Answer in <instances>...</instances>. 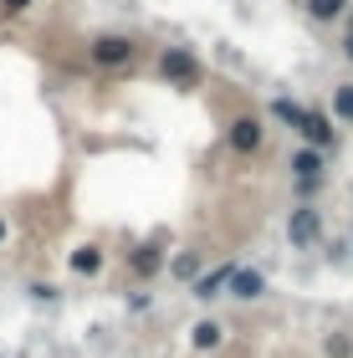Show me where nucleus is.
<instances>
[{
    "label": "nucleus",
    "instance_id": "nucleus-1",
    "mask_svg": "<svg viewBox=\"0 0 353 358\" xmlns=\"http://www.w3.org/2000/svg\"><path fill=\"white\" fill-rule=\"evenodd\" d=\"M128 57H134V46H128L123 36H103L98 46H92V62H103V67H123Z\"/></svg>",
    "mask_w": 353,
    "mask_h": 358
},
{
    "label": "nucleus",
    "instance_id": "nucleus-12",
    "mask_svg": "<svg viewBox=\"0 0 353 358\" xmlns=\"http://www.w3.org/2000/svg\"><path fill=\"white\" fill-rule=\"evenodd\" d=\"M220 343V328H215V322H200V328H195V348H215Z\"/></svg>",
    "mask_w": 353,
    "mask_h": 358
},
{
    "label": "nucleus",
    "instance_id": "nucleus-4",
    "mask_svg": "<svg viewBox=\"0 0 353 358\" xmlns=\"http://www.w3.org/2000/svg\"><path fill=\"white\" fill-rule=\"evenodd\" d=\"M231 143H236L240 154H251L256 143H261V123H256V118H240V123H231Z\"/></svg>",
    "mask_w": 353,
    "mask_h": 358
},
{
    "label": "nucleus",
    "instance_id": "nucleus-14",
    "mask_svg": "<svg viewBox=\"0 0 353 358\" xmlns=\"http://www.w3.org/2000/svg\"><path fill=\"white\" fill-rule=\"evenodd\" d=\"M72 266H77V271H98V266H103V256L87 246V251H77V256H72Z\"/></svg>",
    "mask_w": 353,
    "mask_h": 358
},
{
    "label": "nucleus",
    "instance_id": "nucleus-11",
    "mask_svg": "<svg viewBox=\"0 0 353 358\" xmlns=\"http://www.w3.org/2000/svg\"><path fill=\"white\" fill-rule=\"evenodd\" d=\"M308 10L317 21H333V15H343V0H308Z\"/></svg>",
    "mask_w": 353,
    "mask_h": 358
},
{
    "label": "nucleus",
    "instance_id": "nucleus-6",
    "mask_svg": "<svg viewBox=\"0 0 353 358\" xmlns=\"http://www.w3.org/2000/svg\"><path fill=\"white\" fill-rule=\"evenodd\" d=\"M231 292H236V297H261V271H231V282H226Z\"/></svg>",
    "mask_w": 353,
    "mask_h": 358
},
{
    "label": "nucleus",
    "instance_id": "nucleus-8",
    "mask_svg": "<svg viewBox=\"0 0 353 358\" xmlns=\"http://www.w3.org/2000/svg\"><path fill=\"white\" fill-rule=\"evenodd\" d=\"M164 72L180 77V83H195V62H189L185 52H164Z\"/></svg>",
    "mask_w": 353,
    "mask_h": 358
},
{
    "label": "nucleus",
    "instance_id": "nucleus-13",
    "mask_svg": "<svg viewBox=\"0 0 353 358\" xmlns=\"http://www.w3.org/2000/svg\"><path fill=\"white\" fill-rule=\"evenodd\" d=\"M333 108H338V118H343V123H353V87H338Z\"/></svg>",
    "mask_w": 353,
    "mask_h": 358
},
{
    "label": "nucleus",
    "instance_id": "nucleus-17",
    "mask_svg": "<svg viewBox=\"0 0 353 358\" xmlns=\"http://www.w3.org/2000/svg\"><path fill=\"white\" fill-rule=\"evenodd\" d=\"M343 46H348V62H353V31H348V41H343Z\"/></svg>",
    "mask_w": 353,
    "mask_h": 358
},
{
    "label": "nucleus",
    "instance_id": "nucleus-7",
    "mask_svg": "<svg viewBox=\"0 0 353 358\" xmlns=\"http://www.w3.org/2000/svg\"><path fill=\"white\" fill-rule=\"evenodd\" d=\"M231 282V266H215V271H205V276H195V297H215L220 287Z\"/></svg>",
    "mask_w": 353,
    "mask_h": 358
},
{
    "label": "nucleus",
    "instance_id": "nucleus-5",
    "mask_svg": "<svg viewBox=\"0 0 353 358\" xmlns=\"http://www.w3.org/2000/svg\"><path fill=\"white\" fill-rule=\"evenodd\" d=\"M292 169H297L302 185H317V174H323V154H317V149H302V154L292 159Z\"/></svg>",
    "mask_w": 353,
    "mask_h": 358
},
{
    "label": "nucleus",
    "instance_id": "nucleus-18",
    "mask_svg": "<svg viewBox=\"0 0 353 358\" xmlns=\"http://www.w3.org/2000/svg\"><path fill=\"white\" fill-rule=\"evenodd\" d=\"M0 241H6V225H0Z\"/></svg>",
    "mask_w": 353,
    "mask_h": 358
},
{
    "label": "nucleus",
    "instance_id": "nucleus-16",
    "mask_svg": "<svg viewBox=\"0 0 353 358\" xmlns=\"http://www.w3.org/2000/svg\"><path fill=\"white\" fill-rule=\"evenodd\" d=\"M0 6H6V10H26L31 0H0Z\"/></svg>",
    "mask_w": 353,
    "mask_h": 358
},
{
    "label": "nucleus",
    "instance_id": "nucleus-10",
    "mask_svg": "<svg viewBox=\"0 0 353 358\" xmlns=\"http://www.w3.org/2000/svg\"><path fill=\"white\" fill-rule=\"evenodd\" d=\"M271 113H277L282 123H292V128H302V108L292 103V97H277V103H271Z\"/></svg>",
    "mask_w": 353,
    "mask_h": 358
},
{
    "label": "nucleus",
    "instance_id": "nucleus-9",
    "mask_svg": "<svg viewBox=\"0 0 353 358\" xmlns=\"http://www.w3.org/2000/svg\"><path fill=\"white\" fill-rule=\"evenodd\" d=\"M134 271H138V276H154V271H159V251H154V246H138V251H134Z\"/></svg>",
    "mask_w": 353,
    "mask_h": 358
},
{
    "label": "nucleus",
    "instance_id": "nucleus-2",
    "mask_svg": "<svg viewBox=\"0 0 353 358\" xmlns=\"http://www.w3.org/2000/svg\"><path fill=\"white\" fill-rule=\"evenodd\" d=\"M302 138H308L312 149H328L333 143V123L323 118V113H302Z\"/></svg>",
    "mask_w": 353,
    "mask_h": 358
},
{
    "label": "nucleus",
    "instance_id": "nucleus-3",
    "mask_svg": "<svg viewBox=\"0 0 353 358\" xmlns=\"http://www.w3.org/2000/svg\"><path fill=\"white\" fill-rule=\"evenodd\" d=\"M287 231H292L297 246H312V241H317V215H312V210H292V225H287Z\"/></svg>",
    "mask_w": 353,
    "mask_h": 358
},
{
    "label": "nucleus",
    "instance_id": "nucleus-15",
    "mask_svg": "<svg viewBox=\"0 0 353 358\" xmlns=\"http://www.w3.org/2000/svg\"><path fill=\"white\" fill-rule=\"evenodd\" d=\"M174 271H180V276H195L200 262H195V256H180V262H174Z\"/></svg>",
    "mask_w": 353,
    "mask_h": 358
}]
</instances>
